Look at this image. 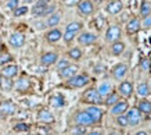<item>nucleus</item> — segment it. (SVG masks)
I'll return each instance as SVG.
<instances>
[{"mask_svg": "<svg viewBox=\"0 0 151 135\" xmlns=\"http://www.w3.org/2000/svg\"><path fill=\"white\" fill-rule=\"evenodd\" d=\"M54 11H57L55 4L50 3V0H36L33 3L32 10H31L33 17H47Z\"/></svg>", "mask_w": 151, "mask_h": 135, "instance_id": "nucleus-1", "label": "nucleus"}, {"mask_svg": "<svg viewBox=\"0 0 151 135\" xmlns=\"http://www.w3.org/2000/svg\"><path fill=\"white\" fill-rule=\"evenodd\" d=\"M89 84H90L89 74H86V73H78V74L73 75V77H71L69 79L64 81L63 86L68 89H82V88H86Z\"/></svg>", "mask_w": 151, "mask_h": 135, "instance_id": "nucleus-2", "label": "nucleus"}, {"mask_svg": "<svg viewBox=\"0 0 151 135\" xmlns=\"http://www.w3.org/2000/svg\"><path fill=\"white\" fill-rule=\"evenodd\" d=\"M83 31V22L82 21H71V22L67 24L65 27V31L63 32V41H64L67 45L72 43L76 36L79 35V32Z\"/></svg>", "mask_w": 151, "mask_h": 135, "instance_id": "nucleus-3", "label": "nucleus"}, {"mask_svg": "<svg viewBox=\"0 0 151 135\" xmlns=\"http://www.w3.org/2000/svg\"><path fill=\"white\" fill-rule=\"evenodd\" d=\"M81 102L87 106H103V98L97 92L96 86H90L82 93Z\"/></svg>", "mask_w": 151, "mask_h": 135, "instance_id": "nucleus-4", "label": "nucleus"}, {"mask_svg": "<svg viewBox=\"0 0 151 135\" xmlns=\"http://www.w3.org/2000/svg\"><path fill=\"white\" fill-rule=\"evenodd\" d=\"M129 74V64L125 63V61H119L116 64H114L110 68V77L112 81L115 82H119L128 77Z\"/></svg>", "mask_w": 151, "mask_h": 135, "instance_id": "nucleus-5", "label": "nucleus"}, {"mask_svg": "<svg viewBox=\"0 0 151 135\" xmlns=\"http://www.w3.org/2000/svg\"><path fill=\"white\" fill-rule=\"evenodd\" d=\"M122 36H124V29L119 24H110L104 32V41L108 45L116 42V41H121Z\"/></svg>", "mask_w": 151, "mask_h": 135, "instance_id": "nucleus-6", "label": "nucleus"}, {"mask_svg": "<svg viewBox=\"0 0 151 135\" xmlns=\"http://www.w3.org/2000/svg\"><path fill=\"white\" fill-rule=\"evenodd\" d=\"M118 95L121 96V99H126V100H130L134 95V84H133L130 79H122L118 82V86L115 89Z\"/></svg>", "mask_w": 151, "mask_h": 135, "instance_id": "nucleus-7", "label": "nucleus"}, {"mask_svg": "<svg viewBox=\"0 0 151 135\" xmlns=\"http://www.w3.org/2000/svg\"><path fill=\"white\" fill-rule=\"evenodd\" d=\"M125 116H126V118H128V123H129V127H130V128H136V127L142 126L143 121H144L143 113L140 112L136 106L129 107L128 112L125 113Z\"/></svg>", "mask_w": 151, "mask_h": 135, "instance_id": "nucleus-8", "label": "nucleus"}, {"mask_svg": "<svg viewBox=\"0 0 151 135\" xmlns=\"http://www.w3.org/2000/svg\"><path fill=\"white\" fill-rule=\"evenodd\" d=\"M72 126H83V127H93L94 123L87 114V112L83 110H76L72 116Z\"/></svg>", "mask_w": 151, "mask_h": 135, "instance_id": "nucleus-9", "label": "nucleus"}, {"mask_svg": "<svg viewBox=\"0 0 151 135\" xmlns=\"http://www.w3.org/2000/svg\"><path fill=\"white\" fill-rule=\"evenodd\" d=\"M76 41H78L79 46H92L99 41V35L96 32H92V31H82L79 32V35L76 36Z\"/></svg>", "mask_w": 151, "mask_h": 135, "instance_id": "nucleus-10", "label": "nucleus"}, {"mask_svg": "<svg viewBox=\"0 0 151 135\" xmlns=\"http://www.w3.org/2000/svg\"><path fill=\"white\" fill-rule=\"evenodd\" d=\"M140 31H142V18L137 17V15H132L125 22V32H126L128 36H133Z\"/></svg>", "mask_w": 151, "mask_h": 135, "instance_id": "nucleus-11", "label": "nucleus"}, {"mask_svg": "<svg viewBox=\"0 0 151 135\" xmlns=\"http://www.w3.org/2000/svg\"><path fill=\"white\" fill-rule=\"evenodd\" d=\"M76 10H78V14L82 17H92L96 11V6L92 0H81L76 6Z\"/></svg>", "mask_w": 151, "mask_h": 135, "instance_id": "nucleus-12", "label": "nucleus"}, {"mask_svg": "<svg viewBox=\"0 0 151 135\" xmlns=\"http://www.w3.org/2000/svg\"><path fill=\"white\" fill-rule=\"evenodd\" d=\"M125 10V3L124 0H110L105 4V13L111 17H116Z\"/></svg>", "mask_w": 151, "mask_h": 135, "instance_id": "nucleus-13", "label": "nucleus"}, {"mask_svg": "<svg viewBox=\"0 0 151 135\" xmlns=\"http://www.w3.org/2000/svg\"><path fill=\"white\" fill-rule=\"evenodd\" d=\"M130 107V102L126 100V99H121L119 102H116L114 106L108 109L110 110V114L112 117H116V116H122L125 113L128 112V109Z\"/></svg>", "mask_w": 151, "mask_h": 135, "instance_id": "nucleus-14", "label": "nucleus"}, {"mask_svg": "<svg viewBox=\"0 0 151 135\" xmlns=\"http://www.w3.org/2000/svg\"><path fill=\"white\" fill-rule=\"evenodd\" d=\"M87 112V114L90 116V118L93 120V123H94V126H97V124H100L101 121H103V117H104V109L101 106H87L86 109H85Z\"/></svg>", "mask_w": 151, "mask_h": 135, "instance_id": "nucleus-15", "label": "nucleus"}, {"mask_svg": "<svg viewBox=\"0 0 151 135\" xmlns=\"http://www.w3.org/2000/svg\"><path fill=\"white\" fill-rule=\"evenodd\" d=\"M96 89H97V92H99V95L104 99L107 95H110V93L115 89L114 88V81H111V79H103V81L99 82Z\"/></svg>", "mask_w": 151, "mask_h": 135, "instance_id": "nucleus-16", "label": "nucleus"}, {"mask_svg": "<svg viewBox=\"0 0 151 135\" xmlns=\"http://www.w3.org/2000/svg\"><path fill=\"white\" fill-rule=\"evenodd\" d=\"M25 42H27V36L22 32H18V31L13 32L9 36V45L14 49H21L25 45Z\"/></svg>", "mask_w": 151, "mask_h": 135, "instance_id": "nucleus-17", "label": "nucleus"}, {"mask_svg": "<svg viewBox=\"0 0 151 135\" xmlns=\"http://www.w3.org/2000/svg\"><path fill=\"white\" fill-rule=\"evenodd\" d=\"M32 88V82H31V79H29V77H27V75H21L15 82H14V89L17 91V92H28L29 89Z\"/></svg>", "mask_w": 151, "mask_h": 135, "instance_id": "nucleus-18", "label": "nucleus"}, {"mask_svg": "<svg viewBox=\"0 0 151 135\" xmlns=\"http://www.w3.org/2000/svg\"><path fill=\"white\" fill-rule=\"evenodd\" d=\"M58 59H60L58 53H55V52H45L40 56L39 61H40V64L43 67H50V65H54L58 61Z\"/></svg>", "mask_w": 151, "mask_h": 135, "instance_id": "nucleus-19", "label": "nucleus"}, {"mask_svg": "<svg viewBox=\"0 0 151 135\" xmlns=\"http://www.w3.org/2000/svg\"><path fill=\"white\" fill-rule=\"evenodd\" d=\"M36 118L39 123H42V124H45V126H47V124H53L54 123V116H53V113L49 110V109H40L39 112H37L36 114Z\"/></svg>", "mask_w": 151, "mask_h": 135, "instance_id": "nucleus-20", "label": "nucleus"}, {"mask_svg": "<svg viewBox=\"0 0 151 135\" xmlns=\"http://www.w3.org/2000/svg\"><path fill=\"white\" fill-rule=\"evenodd\" d=\"M45 39H46V42H49V43L60 42V41L63 39V31H61L58 27H55V28H50L46 33H45Z\"/></svg>", "mask_w": 151, "mask_h": 135, "instance_id": "nucleus-21", "label": "nucleus"}, {"mask_svg": "<svg viewBox=\"0 0 151 135\" xmlns=\"http://www.w3.org/2000/svg\"><path fill=\"white\" fill-rule=\"evenodd\" d=\"M18 71H19L18 65L10 63V64H6V65H3V67H1V73H0V74L3 75L4 78L13 79V78H15V77L18 75Z\"/></svg>", "mask_w": 151, "mask_h": 135, "instance_id": "nucleus-22", "label": "nucleus"}, {"mask_svg": "<svg viewBox=\"0 0 151 135\" xmlns=\"http://www.w3.org/2000/svg\"><path fill=\"white\" fill-rule=\"evenodd\" d=\"M79 73V67L76 64H71L67 65L65 68H63V70L58 71V77L61 79H64V81H67V79H69L71 77H73L75 74H78Z\"/></svg>", "mask_w": 151, "mask_h": 135, "instance_id": "nucleus-23", "label": "nucleus"}, {"mask_svg": "<svg viewBox=\"0 0 151 135\" xmlns=\"http://www.w3.org/2000/svg\"><path fill=\"white\" fill-rule=\"evenodd\" d=\"M134 95L140 99L148 98V96H150V91H148L147 79H144V81H139L137 84L134 85Z\"/></svg>", "mask_w": 151, "mask_h": 135, "instance_id": "nucleus-24", "label": "nucleus"}, {"mask_svg": "<svg viewBox=\"0 0 151 135\" xmlns=\"http://www.w3.org/2000/svg\"><path fill=\"white\" fill-rule=\"evenodd\" d=\"M125 50H126V43H125L122 39H121V41H116V42H114V43H110L111 56H114V57L122 56L125 53Z\"/></svg>", "mask_w": 151, "mask_h": 135, "instance_id": "nucleus-25", "label": "nucleus"}, {"mask_svg": "<svg viewBox=\"0 0 151 135\" xmlns=\"http://www.w3.org/2000/svg\"><path fill=\"white\" fill-rule=\"evenodd\" d=\"M49 105L54 109H63L67 105V100H65L63 93H53L49 98Z\"/></svg>", "mask_w": 151, "mask_h": 135, "instance_id": "nucleus-26", "label": "nucleus"}, {"mask_svg": "<svg viewBox=\"0 0 151 135\" xmlns=\"http://www.w3.org/2000/svg\"><path fill=\"white\" fill-rule=\"evenodd\" d=\"M61 20H63L61 13H60V11H54V13H51L50 15H47V17H46L45 24H46V27L49 29H50V28H55V27H58L60 24H61Z\"/></svg>", "mask_w": 151, "mask_h": 135, "instance_id": "nucleus-27", "label": "nucleus"}, {"mask_svg": "<svg viewBox=\"0 0 151 135\" xmlns=\"http://www.w3.org/2000/svg\"><path fill=\"white\" fill-rule=\"evenodd\" d=\"M17 112V105L11 100H4L0 103V113L3 116H13Z\"/></svg>", "mask_w": 151, "mask_h": 135, "instance_id": "nucleus-28", "label": "nucleus"}, {"mask_svg": "<svg viewBox=\"0 0 151 135\" xmlns=\"http://www.w3.org/2000/svg\"><path fill=\"white\" fill-rule=\"evenodd\" d=\"M136 107L143 113V116H151V99L148 98L140 99L137 105H136Z\"/></svg>", "mask_w": 151, "mask_h": 135, "instance_id": "nucleus-29", "label": "nucleus"}, {"mask_svg": "<svg viewBox=\"0 0 151 135\" xmlns=\"http://www.w3.org/2000/svg\"><path fill=\"white\" fill-rule=\"evenodd\" d=\"M119 100H121V96H119L118 92L114 89L110 95H107V96L103 99V106L107 107V109H111V107L114 106L116 102H119Z\"/></svg>", "mask_w": 151, "mask_h": 135, "instance_id": "nucleus-30", "label": "nucleus"}, {"mask_svg": "<svg viewBox=\"0 0 151 135\" xmlns=\"http://www.w3.org/2000/svg\"><path fill=\"white\" fill-rule=\"evenodd\" d=\"M67 57H68L69 61H81L83 59V52L79 46H73L68 50Z\"/></svg>", "mask_w": 151, "mask_h": 135, "instance_id": "nucleus-31", "label": "nucleus"}, {"mask_svg": "<svg viewBox=\"0 0 151 135\" xmlns=\"http://www.w3.org/2000/svg\"><path fill=\"white\" fill-rule=\"evenodd\" d=\"M139 15L140 18H144L147 15L151 14V1L150 0H142L140 1V4H139Z\"/></svg>", "mask_w": 151, "mask_h": 135, "instance_id": "nucleus-32", "label": "nucleus"}, {"mask_svg": "<svg viewBox=\"0 0 151 135\" xmlns=\"http://www.w3.org/2000/svg\"><path fill=\"white\" fill-rule=\"evenodd\" d=\"M137 67L140 68V71L146 73V74H147V73H150V70H151V60H150V57H146V56L140 57Z\"/></svg>", "mask_w": 151, "mask_h": 135, "instance_id": "nucleus-33", "label": "nucleus"}, {"mask_svg": "<svg viewBox=\"0 0 151 135\" xmlns=\"http://www.w3.org/2000/svg\"><path fill=\"white\" fill-rule=\"evenodd\" d=\"M114 124L118 127V128H129L128 118H126V116H125V114L114 117Z\"/></svg>", "mask_w": 151, "mask_h": 135, "instance_id": "nucleus-34", "label": "nucleus"}, {"mask_svg": "<svg viewBox=\"0 0 151 135\" xmlns=\"http://www.w3.org/2000/svg\"><path fill=\"white\" fill-rule=\"evenodd\" d=\"M87 134V127L83 126H72L69 130V135H86Z\"/></svg>", "mask_w": 151, "mask_h": 135, "instance_id": "nucleus-35", "label": "nucleus"}, {"mask_svg": "<svg viewBox=\"0 0 151 135\" xmlns=\"http://www.w3.org/2000/svg\"><path fill=\"white\" fill-rule=\"evenodd\" d=\"M28 13H29V7H28L27 4H22V6H18L17 9L13 11V15L14 17H24V15H27Z\"/></svg>", "mask_w": 151, "mask_h": 135, "instance_id": "nucleus-36", "label": "nucleus"}, {"mask_svg": "<svg viewBox=\"0 0 151 135\" xmlns=\"http://www.w3.org/2000/svg\"><path fill=\"white\" fill-rule=\"evenodd\" d=\"M15 132H29V130H31V126L28 124V123H17L15 126H14L13 128Z\"/></svg>", "mask_w": 151, "mask_h": 135, "instance_id": "nucleus-37", "label": "nucleus"}, {"mask_svg": "<svg viewBox=\"0 0 151 135\" xmlns=\"http://www.w3.org/2000/svg\"><path fill=\"white\" fill-rule=\"evenodd\" d=\"M13 61V56L10 54V53H1L0 54V65L3 67L6 64H10Z\"/></svg>", "mask_w": 151, "mask_h": 135, "instance_id": "nucleus-38", "label": "nucleus"}, {"mask_svg": "<svg viewBox=\"0 0 151 135\" xmlns=\"http://www.w3.org/2000/svg\"><path fill=\"white\" fill-rule=\"evenodd\" d=\"M14 88V82H13V79H10V78H4L3 77V82H1V89H4V91H11V89Z\"/></svg>", "mask_w": 151, "mask_h": 135, "instance_id": "nucleus-39", "label": "nucleus"}, {"mask_svg": "<svg viewBox=\"0 0 151 135\" xmlns=\"http://www.w3.org/2000/svg\"><path fill=\"white\" fill-rule=\"evenodd\" d=\"M71 64V61L68 60V59H58V61L55 63V68H57V71L63 70V68H65L67 65Z\"/></svg>", "mask_w": 151, "mask_h": 135, "instance_id": "nucleus-40", "label": "nucleus"}, {"mask_svg": "<svg viewBox=\"0 0 151 135\" xmlns=\"http://www.w3.org/2000/svg\"><path fill=\"white\" fill-rule=\"evenodd\" d=\"M18 6H21L19 4V0H7V1H6V7H7L10 11H14Z\"/></svg>", "mask_w": 151, "mask_h": 135, "instance_id": "nucleus-41", "label": "nucleus"}, {"mask_svg": "<svg viewBox=\"0 0 151 135\" xmlns=\"http://www.w3.org/2000/svg\"><path fill=\"white\" fill-rule=\"evenodd\" d=\"M142 29H151V14L142 18Z\"/></svg>", "mask_w": 151, "mask_h": 135, "instance_id": "nucleus-42", "label": "nucleus"}, {"mask_svg": "<svg viewBox=\"0 0 151 135\" xmlns=\"http://www.w3.org/2000/svg\"><path fill=\"white\" fill-rule=\"evenodd\" d=\"M94 22H97V28L101 29V28H104L105 27V18L103 17V15H97V18L94 20Z\"/></svg>", "mask_w": 151, "mask_h": 135, "instance_id": "nucleus-43", "label": "nucleus"}, {"mask_svg": "<svg viewBox=\"0 0 151 135\" xmlns=\"http://www.w3.org/2000/svg\"><path fill=\"white\" fill-rule=\"evenodd\" d=\"M81 0H63V4L65 7H76Z\"/></svg>", "mask_w": 151, "mask_h": 135, "instance_id": "nucleus-44", "label": "nucleus"}, {"mask_svg": "<svg viewBox=\"0 0 151 135\" xmlns=\"http://www.w3.org/2000/svg\"><path fill=\"white\" fill-rule=\"evenodd\" d=\"M133 135H151V131L148 130H144V128H142V130H137L133 132Z\"/></svg>", "mask_w": 151, "mask_h": 135, "instance_id": "nucleus-45", "label": "nucleus"}, {"mask_svg": "<svg viewBox=\"0 0 151 135\" xmlns=\"http://www.w3.org/2000/svg\"><path fill=\"white\" fill-rule=\"evenodd\" d=\"M86 135H104V132L101 130H92V131H87Z\"/></svg>", "mask_w": 151, "mask_h": 135, "instance_id": "nucleus-46", "label": "nucleus"}, {"mask_svg": "<svg viewBox=\"0 0 151 135\" xmlns=\"http://www.w3.org/2000/svg\"><path fill=\"white\" fill-rule=\"evenodd\" d=\"M104 135H122V134H121V131L119 130H110L107 134H104Z\"/></svg>", "mask_w": 151, "mask_h": 135, "instance_id": "nucleus-47", "label": "nucleus"}, {"mask_svg": "<svg viewBox=\"0 0 151 135\" xmlns=\"http://www.w3.org/2000/svg\"><path fill=\"white\" fill-rule=\"evenodd\" d=\"M24 3H25V4H33V3H35V1H36V0H22Z\"/></svg>", "mask_w": 151, "mask_h": 135, "instance_id": "nucleus-48", "label": "nucleus"}, {"mask_svg": "<svg viewBox=\"0 0 151 135\" xmlns=\"http://www.w3.org/2000/svg\"><path fill=\"white\" fill-rule=\"evenodd\" d=\"M147 84H148V91H150V95H151V78L147 79Z\"/></svg>", "mask_w": 151, "mask_h": 135, "instance_id": "nucleus-49", "label": "nucleus"}, {"mask_svg": "<svg viewBox=\"0 0 151 135\" xmlns=\"http://www.w3.org/2000/svg\"><path fill=\"white\" fill-rule=\"evenodd\" d=\"M1 27H3V17L0 15V28H1Z\"/></svg>", "mask_w": 151, "mask_h": 135, "instance_id": "nucleus-50", "label": "nucleus"}, {"mask_svg": "<svg viewBox=\"0 0 151 135\" xmlns=\"http://www.w3.org/2000/svg\"><path fill=\"white\" fill-rule=\"evenodd\" d=\"M1 82H3V75L0 74V88H1Z\"/></svg>", "mask_w": 151, "mask_h": 135, "instance_id": "nucleus-51", "label": "nucleus"}, {"mask_svg": "<svg viewBox=\"0 0 151 135\" xmlns=\"http://www.w3.org/2000/svg\"><path fill=\"white\" fill-rule=\"evenodd\" d=\"M22 135H32V134H31V132H24Z\"/></svg>", "mask_w": 151, "mask_h": 135, "instance_id": "nucleus-52", "label": "nucleus"}, {"mask_svg": "<svg viewBox=\"0 0 151 135\" xmlns=\"http://www.w3.org/2000/svg\"><path fill=\"white\" fill-rule=\"evenodd\" d=\"M0 46H1V35H0Z\"/></svg>", "mask_w": 151, "mask_h": 135, "instance_id": "nucleus-53", "label": "nucleus"}]
</instances>
